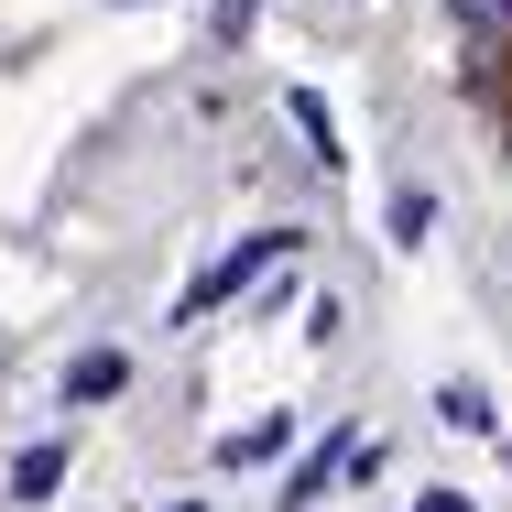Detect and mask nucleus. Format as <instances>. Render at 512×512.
Returning <instances> with one entry per match:
<instances>
[{"mask_svg":"<svg viewBox=\"0 0 512 512\" xmlns=\"http://www.w3.org/2000/svg\"><path fill=\"white\" fill-rule=\"evenodd\" d=\"M414 512H469V502H458V491H425V502H414Z\"/></svg>","mask_w":512,"mask_h":512,"instance_id":"9b49d317","label":"nucleus"},{"mask_svg":"<svg viewBox=\"0 0 512 512\" xmlns=\"http://www.w3.org/2000/svg\"><path fill=\"white\" fill-rule=\"evenodd\" d=\"M436 414H447V425H458V436H480V425H491V404H480V393H469V382H447V393H436Z\"/></svg>","mask_w":512,"mask_h":512,"instance_id":"423d86ee","label":"nucleus"},{"mask_svg":"<svg viewBox=\"0 0 512 512\" xmlns=\"http://www.w3.org/2000/svg\"><path fill=\"white\" fill-rule=\"evenodd\" d=\"M251 11H262V0H218V44H240V33H251Z\"/></svg>","mask_w":512,"mask_h":512,"instance_id":"9d476101","label":"nucleus"},{"mask_svg":"<svg viewBox=\"0 0 512 512\" xmlns=\"http://www.w3.org/2000/svg\"><path fill=\"white\" fill-rule=\"evenodd\" d=\"M425 229H436V207H425V186H404L393 197V240H425Z\"/></svg>","mask_w":512,"mask_h":512,"instance_id":"6e6552de","label":"nucleus"},{"mask_svg":"<svg viewBox=\"0 0 512 512\" xmlns=\"http://www.w3.org/2000/svg\"><path fill=\"white\" fill-rule=\"evenodd\" d=\"M273 447H284V414H273V425H240V436H229V447H218V458H229V469H240V458H273Z\"/></svg>","mask_w":512,"mask_h":512,"instance_id":"0eeeda50","label":"nucleus"},{"mask_svg":"<svg viewBox=\"0 0 512 512\" xmlns=\"http://www.w3.org/2000/svg\"><path fill=\"white\" fill-rule=\"evenodd\" d=\"M120 382H131V360H120V349H88V360H66V404H109Z\"/></svg>","mask_w":512,"mask_h":512,"instance_id":"f03ea898","label":"nucleus"},{"mask_svg":"<svg viewBox=\"0 0 512 512\" xmlns=\"http://www.w3.org/2000/svg\"><path fill=\"white\" fill-rule=\"evenodd\" d=\"M55 480H66V447H22L11 458V502H55Z\"/></svg>","mask_w":512,"mask_h":512,"instance_id":"7ed1b4c3","label":"nucleus"},{"mask_svg":"<svg viewBox=\"0 0 512 512\" xmlns=\"http://www.w3.org/2000/svg\"><path fill=\"white\" fill-rule=\"evenodd\" d=\"M175 512H207V502H175Z\"/></svg>","mask_w":512,"mask_h":512,"instance_id":"f8f14e48","label":"nucleus"},{"mask_svg":"<svg viewBox=\"0 0 512 512\" xmlns=\"http://www.w3.org/2000/svg\"><path fill=\"white\" fill-rule=\"evenodd\" d=\"M338 458H360V447H349V436H327V447H316L306 469H295V480H284V502H316V491H327V469H338Z\"/></svg>","mask_w":512,"mask_h":512,"instance_id":"20e7f679","label":"nucleus"},{"mask_svg":"<svg viewBox=\"0 0 512 512\" xmlns=\"http://www.w3.org/2000/svg\"><path fill=\"white\" fill-rule=\"evenodd\" d=\"M447 11H458L469 33H512V0H447Z\"/></svg>","mask_w":512,"mask_h":512,"instance_id":"1a4fd4ad","label":"nucleus"},{"mask_svg":"<svg viewBox=\"0 0 512 512\" xmlns=\"http://www.w3.org/2000/svg\"><path fill=\"white\" fill-rule=\"evenodd\" d=\"M284 251H295V240H284V229H262V240H240V251H229V262H218V273H197V295H186V327H197L207 306H229V295H240V284H262V273H273V262H284Z\"/></svg>","mask_w":512,"mask_h":512,"instance_id":"f257e3e1","label":"nucleus"},{"mask_svg":"<svg viewBox=\"0 0 512 512\" xmlns=\"http://www.w3.org/2000/svg\"><path fill=\"white\" fill-rule=\"evenodd\" d=\"M295 131L316 142V164H338V120H327V99H316V88H295Z\"/></svg>","mask_w":512,"mask_h":512,"instance_id":"39448f33","label":"nucleus"}]
</instances>
